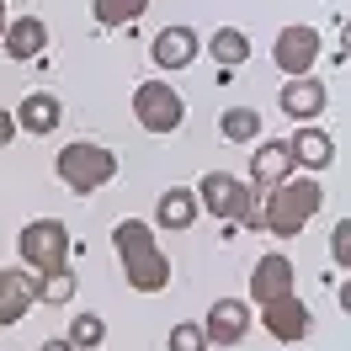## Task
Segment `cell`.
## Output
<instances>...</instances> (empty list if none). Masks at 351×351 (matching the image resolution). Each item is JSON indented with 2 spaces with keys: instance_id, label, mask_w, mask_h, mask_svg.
Wrapping results in <instances>:
<instances>
[{
  "instance_id": "23",
  "label": "cell",
  "mask_w": 351,
  "mask_h": 351,
  "mask_svg": "<svg viewBox=\"0 0 351 351\" xmlns=\"http://www.w3.org/2000/svg\"><path fill=\"white\" fill-rule=\"evenodd\" d=\"M75 298V271H48V277H38V304H69Z\"/></svg>"
},
{
  "instance_id": "17",
  "label": "cell",
  "mask_w": 351,
  "mask_h": 351,
  "mask_svg": "<svg viewBox=\"0 0 351 351\" xmlns=\"http://www.w3.org/2000/svg\"><path fill=\"white\" fill-rule=\"evenodd\" d=\"M11 117H16V128H27L32 138H43V133L59 128L64 107H59V96H48V90H32V96H22V107L11 112Z\"/></svg>"
},
{
  "instance_id": "12",
  "label": "cell",
  "mask_w": 351,
  "mask_h": 351,
  "mask_svg": "<svg viewBox=\"0 0 351 351\" xmlns=\"http://www.w3.org/2000/svg\"><path fill=\"white\" fill-rule=\"evenodd\" d=\"M277 101H282V112L293 123H314V117H325V107H330V86L314 80V75H298L293 86L277 90Z\"/></svg>"
},
{
  "instance_id": "6",
  "label": "cell",
  "mask_w": 351,
  "mask_h": 351,
  "mask_svg": "<svg viewBox=\"0 0 351 351\" xmlns=\"http://www.w3.org/2000/svg\"><path fill=\"white\" fill-rule=\"evenodd\" d=\"M133 117H138V128H149V133H176L181 117H186V101L165 80H144V86H133Z\"/></svg>"
},
{
  "instance_id": "26",
  "label": "cell",
  "mask_w": 351,
  "mask_h": 351,
  "mask_svg": "<svg viewBox=\"0 0 351 351\" xmlns=\"http://www.w3.org/2000/svg\"><path fill=\"white\" fill-rule=\"evenodd\" d=\"M16 133H22V128H16V117H11V112L0 107V149H5V144H11Z\"/></svg>"
},
{
  "instance_id": "21",
  "label": "cell",
  "mask_w": 351,
  "mask_h": 351,
  "mask_svg": "<svg viewBox=\"0 0 351 351\" xmlns=\"http://www.w3.org/2000/svg\"><path fill=\"white\" fill-rule=\"evenodd\" d=\"M64 341L75 351H96L101 341H107V325H101V314H75L69 319V330H64Z\"/></svg>"
},
{
  "instance_id": "14",
  "label": "cell",
  "mask_w": 351,
  "mask_h": 351,
  "mask_svg": "<svg viewBox=\"0 0 351 351\" xmlns=\"http://www.w3.org/2000/svg\"><path fill=\"white\" fill-rule=\"evenodd\" d=\"M287 149H293V165L298 171H330V160H335V138H330L325 128H293V138H287Z\"/></svg>"
},
{
  "instance_id": "2",
  "label": "cell",
  "mask_w": 351,
  "mask_h": 351,
  "mask_svg": "<svg viewBox=\"0 0 351 351\" xmlns=\"http://www.w3.org/2000/svg\"><path fill=\"white\" fill-rule=\"evenodd\" d=\"M314 213H325V186L319 176H287L282 186L266 192V208H261V229L277 234V240H298Z\"/></svg>"
},
{
  "instance_id": "28",
  "label": "cell",
  "mask_w": 351,
  "mask_h": 351,
  "mask_svg": "<svg viewBox=\"0 0 351 351\" xmlns=\"http://www.w3.org/2000/svg\"><path fill=\"white\" fill-rule=\"evenodd\" d=\"M5 22H11V16H5V0H0V32H5Z\"/></svg>"
},
{
  "instance_id": "7",
  "label": "cell",
  "mask_w": 351,
  "mask_h": 351,
  "mask_svg": "<svg viewBox=\"0 0 351 351\" xmlns=\"http://www.w3.org/2000/svg\"><path fill=\"white\" fill-rule=\"evenodd\" d=\"M319 53H325V32H319V27L293 22V27L277 32V43H271V64L282 69L287 80H298V75H308V69L319 64Z\"/></svg>"
},
{
  "instance_id": "24",
  "label": "cell",
  "mask_w": 351,
  "mask_h": 351,
  "mask_svg": "<svg viewBox=\"0 0 351 351\" xmlns=\"http://www.w3.org/2000/svg\"><path fill=\"white\" fill-rule=\"evenodd\" d=\"M165 351H208V335H202L197 319H181V325H171V341H165Z\"/></svg>"
},
{
  "instance_id": "22",
  "label": "cell",
  "mask_w": 351,
  "mask_h": 351,
  "mask_svg": "<svg viewBox=\"0 0 351 351\" xmlns=\"http://www.w3.org/2000/svg\"><path fill=\"white\" fill-rule=\"evenodd\" d=\"M90 11H96L101 27H128V22H138V16L149 11V0H96Z\"/></svg>"
},
{
  "instance_id": "3",
  "label": "cell",
  "mask_w": 351,
  "mask_h": 351,
  "mask_svg": "<svg viewBox=\"0 0 351 351\" xmlns=\"http://www.w3.org/2000/svg\"><path fill=\"white\" fill-rule=\"evenodd\" d=\"M53 171H59V181H64L75 197H90V192H101L112 176H117V154H112L107 144H86V138H75V144L59 149Z\"/></svg>"
},
{
  "instance_id": "9",
  "label": "cell",
  "mask_w": 351,
  "mask_h": 351,
  "mask_svg": "<svg viewBox=\"0 0 351 351\" xmlns=\"http://www.w3.org/2000/svg\"><path fill=\"white\" fill-rule=\"evenodd\" d=\"M261 325L271 341H282V346H298L308 335V308L298 293H277V298H266L261 304Z\"/></svg>"
},
{
  "instance_id": "13",
  "label": "cell",
  "mask_w": 351,
  "mask_h": 351,
  "mask_svg": "<svg viewBox=\"0 0 351 351\" xmlns=\"http://www.w3.org/2000/svg\"><path fill=\"white\" fill-rule=\"evenodd\" d=\"M293 171H298V165H293V149H287V138L256 144V154H250V186H256V192H271V186H282Z\"/></svg>"
},
{
  "instance_id": "15",
  "label": "cell",
  "mask_w": 351,
  "mask_h": 351,
  "mask_svg": "<svg viewBox=\"0 0 351 351\" xmlns=\"http://www.w3.org/2000/svg\"><path fill=\"white\" fill-rule=\"evenodd\" d=\"M293 282H298V271H293V261H287L282 250H277V256H261L256 271H250V298L266 304V298H277V293H293Z\"/></svg>"
},
{
  "instance_id": "1",
  "label": "cell",
  "mask_w": 351,
  "mask_h": 351,
  "mask_svg": "<svg viewBox=\"0 0 351 351\" xmlns=\"http://www.w3.org/2000/svg\"><path fill=\"white\" fill-rule=\"evenodd\" d=\"M112 245L123 256V277H128L133 293H165L171 287V256L160 250V240L144 219H123L112 229Z\"/></svg>"
},
{
  "instance_id": "10",
  "label": "cell",
  "mask_w": 351,
  "mask_h": 351,
  "mask_svg": "<svg viewBox=\"0 0 351 351\" xmlns=\"http://www.w3.org/2000/svg\"><path fill=\"white\" fill-rule=\"evenodd\" d=\"M32 304H38V277L27 266H5L0 271V330L22 325Z\"/></svg>"
},
{
  "instance_id": "5",
  "label": "cell",
  "mask_w": 351,
  "mask_h": 351,
  "mask_svg": "<svg viewBox=\"0 0 351 351\" xmlns=\"http://www.w3.org/2000/svg\"><path fill=\"white\" fill-rule=\"evenodd\" d=\"M16 256L32 277H48V271H64L69 266V229L59 219H32L16 234Z\"/></svg>"
},
{
  "instance_id": "8",
  "label": "cell",
  "mask_w": 351,
  "mask_h": 351,
  "mask_svg": "<svg viewBox=\"0 0 351 351\" xmlns=\"http://www.w3.org/2000/svg\"><path fill=\"white\" fill-rule=\"evenodd\" d=\"M256 325V314L245 298H213L208 308V319H202V335H208V346H240L245 335Z\"/></svg>"
},
{
  "instance_id": "11",
  "label": "cell",
  "mask_w": 351,
  "mask_h": 351,
  "mask_svg": "<svg viewBox=\"0 0 351 351\" xmlns=\"http://www.w3.org/2000/svg\"><path fill=\"white\" fill-rule=\"evenodd\" d=\"M197 48H202V38L192 32V27L171 22V27H160V32H154L149 59H154V69H186L192 59H197Z\"/></svg>"
},
{
  "instance_id": "19",
  "label": "cell",
  "mask_w": 351,
  "mask_h": 351,
  "mask_svg": "<svg viewBox=\"0 0 351 351\" xmlns=\"http://www.w3.org/2000/svg\"><path fill=\"white\" fill-rule=\"evenodd\" d=\"M202 48H208V59H213V64H223V69H234V64H245V59H250V38H245L240 27H219V32H213Z\"/></svg>"
},
{
  "instance_id": "27",
  "label": "cell",
  "mask_w": 351,
  "mask_h": 351,
  "mask_svg": "<svg viewBox=\"0 0 351 351\" xmlns=\"http://www.w3.org/2000/svg\"><path fill=\"white\" fill-rule=\"evenodd\" d=\"M38 351H75V346H69L64 335H53V341H43V346H38Z\"/></svg>"
},
{
  "instance_id": "18",
  "label": "cell",
  "mask_w": 351,
  "mask_h": 351,
  "mask_svg": "<svg viewBox=\"0 0 351 351\" xmlns=\"http://www.w3.org/2000/svg\"><path fill=\"white\" fill-rule=\"evenodd\" d=\"M0 43H5L11 59H38V53L48 48V22L43 16H16V22H5Z\"/></svg>"
},
{
  "instance_id": "25",
  "label": "cell",
  "mask_w": 351,
  "mask_h": 351,
  "mask_svg": "<svg viewBox=\"0 0 351 351\" xmlns=\"http://www.w3.org/2000/svg\"><path fill=\"white\" fill-rule=\"evenodd\" d=\"M346 250H351V229H346V223H335V234H330V256H335V261L346 266V261H351Z\"/></svg>"
},
{
  "instance_id": "20",
  "label": "cell",
  "mask_w": 351,
  "mask_h": 351,
  "mask_svg": "<svg viewBox=\"0 0 351 351\" xmlns=\"http://www.w3.org/2000/svg\"><path fill=\"white\" fill-rule=\"evenodd\" d=\"M219 128H223V138H229V144H250V138L261 133V112H256V107H229V112L219 117Z\"/></svg>"
},
{
  "instance_id": "16",
  "label": "cell",
  "mask_w": 351,
  "mask_h": 351,
  "mask_svg": "<svg viewBox=\"0 0 351 351\" xmlns=\"http://www.w3.org/2000/svg\"><path fill=\"white\" fill-rule=\"evenodd\" d=\"M197 213H202V202H197L192 186H165L160 202H154V223H160V229H192Z\"/></svg>"
},
{
  "instance_id": "4",
  "label": "cell",
  "mask_w": 351,
  "mask_h": 351,
  "mask_svg": "<svg viewBox=\"0 0 351 351\" xmlns=\"http://www.w3.org/2000/svg\"><path fill=\"white\" fill-rule=\"evenodd\" d=\"M197 202L202 213H213V219H240L245 229H261V213H256V192L245 186L240 176L229 171H208L197 181Z\"/></svg>"
}]
</instances>
